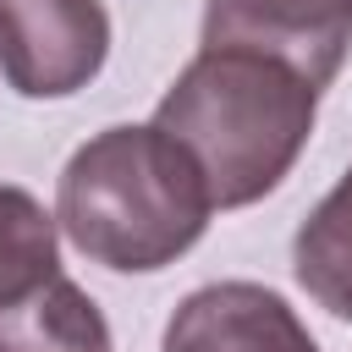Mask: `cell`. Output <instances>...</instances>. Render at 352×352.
I'll use <instances>...</instances> for the list:
<instances>
[{
  "label": "cell",
  "mask_w": 352,
  "mask_h": 352,
  "mask_svg": "<svg viewBox=\"0 0 352 352\" xmlns=\"http://www.w3.org/2000/svg\"><path fill=\"white\" fill-rule=\"evenodd\" d=\"M314 116L319 88L302 72L236 44H204L154 104V126L187 148L214 209L275 192L308 148Z\"/></svg>",
  "instance_id": "obj_1"
},
{
  "label": "cell",
  "mask_w": 352,
  "mask_h": 352,
  "mask_svg": "<svg viewBox=\"0 0 352 352\" xmlns=\"http://www.w3.org/2000/svg\"><path fill=\"white\" fill-rule=\"evenodd\" d=\"M214 198L187 148L148 126L94 132L60 170L55 226L104 270L148 275L176 264L209 226Z\"/></svg>",
  "instance_id": "obj_2"
},
{
  "label": "cell",
  "mask_w": 352,
  "mask_h": 352,
  "mask_svg": "<svg viewBox=\"0 0 352 352\" xmlns=\"http://www.w3.org/2000/svg\"><path fill=\"white\" fill-rule=\"evenodd\" d=\"M110 16L99 0H0V72L22 99H66L99 77Z\"/></svg>",
  "instance_id": "obj_3"
},
{
  "label": "cell",
  "mask_w": 352,
  "mask_h": 352,
  "mask_svg": "<svg viewBox=\"0 0 352 352\" xmlns=\"http://www.w3.org/2000/svg\"><path fill=\"white\" fill-rule=\"evenodd\" d=\"M204 44L264 50L324 88L352 50V0H209Z\"/></svg>",
  "instance_id": "obj_4"
},
{
  "label": "cell",
  "mask_w": 352,
  "mask_h": 352,
  "mask_svg": "<svg viewBox=\"0 0 352 352\" xmlns=\"http://www.w3.org/2000/svg\"><path fill=\"white\" fill-rule=\"evenodd\" d=\"M160 352H319L297 308L258 280H214L176 302Z\"/></svg>",
  "instance_id": "obj_5"
},
{
  "label": "cell",
  "mask_w": 352,
  "mask_h": 352,
  "mask_svg": "<svg viewBox=\"0 0 352 352\" xmlns=\"http://www.w3.org/2000/svg\"><path fill=\"white\" fill-rule=\"evenodd\" d=\"M292 270L297 286L336 319L352 324V165L341 182L308 209V220L292 236Z\"/></svg>",
  "instance_id": "obj_6"
},
{
  "label": "cell",
  "mask_w": 352,
  "mask_h": 352,
  "mask_svg": "<svg viewBox=\"0 0 352 352\" xmlns=\"http://www.w3.org/2000/svg\"><path fill=\"white\" fill-rule=\"evenodd\" d=\"M0 352H110V324L94 297L60 270L0 319Z\"/></svg>",
  "instance_id": "obj_7"
},
{
  "label": "cell",
  "mask_w": 352,
  "mask_h": 352,
  "mask_svg": "<svg viewBox=\"0 0 352 352\" xmlns=\"http://www.w3.org/2000/svg\"><path fill=\"white\" fill-rule=\"evenodd\" d=\"M60 275V242H55V214L28 192L0 182V319L22 308L38 286Z\"/></svg>",
  "instance_id": "obj_8"
}]
</instances>
